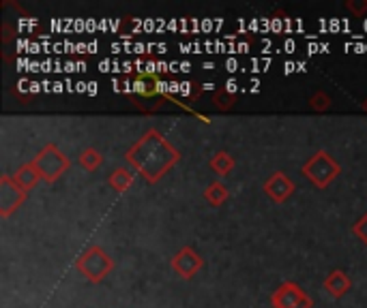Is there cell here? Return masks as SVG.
Here are the masks:
<instances>
[{
    "instance_id": "obj_2",
    "label": "cell",
    "mask_w": 367,
    "mask_h": 308,
    "mask_svg": "<svg viewBox=\"0 0 367 308\" xmlns=\"http://www.w3.org/2000/svg\"><path fill=\"white\" fill-rule=\"evenodd\" d=\"M76 270L88 280L97 285V282L105 280L112 270H114V262L112 257L97 244H90L86 246L78 257H76Z\"/></svg>"
},
{
    "instance_id": "obj_14",
    "label": "cell",
    "mask_w": 367,
    "mask_h": 308,
    "mask_svg": "<svg viewBox=\"0 0 367 308\" xmlns=\"http://www.w3.org/2000/svg\"><path fill=\"white\" fill-rule=\"evenodd\" d=\"M101 163H103V154L95 146L84 148L78 156V165L84 172H97L101 167Z\"/></svg>"
},
{
    "instance_id": "obj_13",
    "label": "cell",
    "mask_w": 367,
    "mask_h": 308,
    "mask_svg": "<svg viewBox=\"0 0 367 308\" xmlns=\"http://www.w3.org/2000/svg\"><path fill=\"white\" fill-rule=\"evenodd\" d=\"M133 180H135V176H133V172H131L129 167H117V170H114V172L108 176V184H110L117 193L129 191L131 184H133Z\"/></svg>"
},
{
    "instance_id": "obj_17",
    "label": "cell",
    "mask_w": 367,
    "mask_h": 308,
    "mask_svg": "<svg viewBox=\"0 0 367 308\" xmlns=\"http://www.w3.org/2000/svg\"><path fill=\"white\" fill-rule=\"evenodd\" d=\"M343 7H346V11H350L355 17H363L367 13V0H346Z\"/></svg>"
},
{
    "instance_id": "obj_19",
    "label": "cell",
    "mask_w": 367,
    "mask_h": 308,
    "mask_svg": "<svg viewBox=\"0 0 367 308\" xmlns=\"http://www.w3.org/2000/svg\"><path fill=\"white\" fill-rule=\"evenodd\" d=\"M148 103L140 101V103H135V107L140 109V111H157V109H162L164 107V99L162 97H155V99H146Z\"/></svg>"
},
{
    "instance_id": "obj_8",
    "label": "cell",
    "mask_w": 367,
    "mask_h": 308,
    "mask_svg": "<svg viewBox=\"0 0 367 308\" xmlns=\"http://www.w3.org/2000/svg\"><path fill=\"white\" fill-rule=\"evenodd\" d=\"M294 182L284 174V172H275V174H271L266 180H264V184H262V191H264V195L271 199V201H275V203H286L292 195H294Z\"/></svg>"
},
{
    "instance_id": "obj_1",
    "label": "cell",
    "mask_w": 367,
    "mask_h": 308,
    "mask_svg": "<svg viewBox=\"0 0 367 308\" xmlns=\"http://www.w3.org/2000/svg\"><path fill=\"white\" fill-rule=\"evenodd\" d=\"M125 158L148 184H157L168 172H172V167H176L182 154L164 137L162 131L148 129L133 141L125 152Z\"/></svg>"
},
{
    "instance_id": "obj_10",
    "label": "cell",
    "mask_w": 367,
    "mask_h": 308,
    "mask_svg": "<svg viewBox=\"0 0 367 308\" xmlns=\"http://www.w3.org/2000/svg\"><path fill=\"white\" fill-rule=\"evenodd\" d=\"M13 180H15L22 188H24L26 193L33 191V188H35L39 182H43V178H41V174H39V170H37V165H35L33 161H28V163H24V165H19L17 172L13 174Z\"/></svg>"
},
{
    "instance_id": "obj_4",
    "label": "cell",
    "mask_w": 367,
    "mask_h": 308,
    "mask_svg": "<svg viewBox=\"0 0 367 308\" xmlns=\"http://www.w3.org/2000/svg\"><path fill=\"white\" fill-rule=\"evenodd\" d=\"M339 172H341L339 163L327 150H318L316 154H311L301 167V174L316 188H327L339 176Z\"/></svg>"
},
{
    "instance_id": "obj_7",
    "label": "cell",
    "mask_w": 367,
    "mask_h": 308,
    "mask_svg": "<svg viewBox=\"0 0 367 308\" xmlns=\"http://www.w3.org/2000/svg\"><path fill=\"white\" fill-rule=\"evenodd\" d=\"M172 270L180 276V278H194L202 268H204V259L202 255L194 248V246H182L174 257H172V262H170Z\"/></svg>"
},
{
    "instance_id": "obj_9",
    "label": "cell",
    "mask_w": 367,
    "mask_h": 308,
    "mask_svg": "<svg viewBox=\"0 0 367 308\" xmlns=\"http://www.w3.org/2000/svg\"><path fill=\"white\" fill-rule=\"evenodd\" d=\"M323 287H325V291H327L333 300H341L343 296H346V293L352 289V280H350V276L343 272V270H333V272L325 278Z\"/></svg>"
},
{
    "instance_id": "obj_5",
    "label": "cell",
    "mask_w": 367,
    "mask_h": 308,
    "mask_svg": "<svg viewBox=\"0 0 367 308\" xmlns=\"http://www.w3.org/2000/svg\"><path fill=\"white\" fill-rule=\"evenodd\" d=\"M273 308H314L309 293L294 280H284L282 285L271 293Z\"/></svg>"
},
{
    "instance_id": "obj_11",
    "label": "cell",
    "mask_w": 367,
    "mask_h": 308,
    "mask_svg": "<svg viewBox=\"0 0 367 308\" xmlns=\"http://www.w3.org/2000/svg\"><path fill=\"white\" fill-rule=\"evenodd\" d=\"M202 197L206 199V203H209V206L219 208V206H223L228 201V197H230V191H228V186L223 182L215 180V182H211L209 186L204 188Z\"/></svg>"
},
{
    "instance_id": "obj_15",
    "label": "cell",
    "mask_w": 367,
    "mask_h": 308,
    "mask_svg": "<svg viewBox=\"0 0 367 308\" xmlns=\"http://www.w3.org/2000/svg\"><path fill=\"white\" fill-rule=\"evenodd\" d=\"M213 103H215V107H217L219 111H230V109L234 107V103H237V97H234V94L228 90V88H221V90L215 92Z\"/></svg>"
},
{
    "instance_id": "obj_20",
    "label": "cell",
    "mask_w": 367,
    "mask_h": 308,
    "mask_svg": "<svg viewBox=\"0 0 367 308\" xmlns=\"http://www.w3.org/2000/svg\"><path fill=\"white\" fill-rule=\"evenodd\" d=\"M361 109H363V111H365V114H367V97H365V101H363V103H361Z\"/></svg>"
},
{
    "instance_id": "obj_3",
    "label": "cell",
    "mask_w": 367,
    "mask_h": 308,
    "mask_svg": "<svg viewBox=\"0 0 367 308\" xmlns=\"http://www.w3.org/2000/svg\"><path fill=\"white\" fill-rule=\"evenodd\" d=\"M33 163L37 165L43 182H48V184L58 182L69 172V167H71V161H69V156L56 144H45L37 152Z\"/></svg>"
},
{
    "instance_id": "obj_18",
    "label": "cell",
    "mask_w": 367,
    "mask_h": 308,
    "mask_svg": "<svg viewBox=\"0 0 367 308\" xmlns=\"http://www.w3.org/2000/svg\"><path fill=\"white\" fill-rule=\"evenodd\" d=\"M352 233L357 235V238L367 246V212H365V215L352 225Z\"/></svg>"
},
{
    "instance_id": "obj_6",
    "label": "cell",
    "mask_w": 367,
    "mask_h": 308,
    "mask_svg": "<svg viewBox=\"0 0 367 308\" xmlns=\"http://www.w3.org/2000/svg\"><path fill=\"white\" fill-rule=\"evenodd\" d=\"M28 193L22 188L11 174L0 176V217L9 219L13 212L26 201Z\"/></svg>"
},
{
    "instance_id": "obj_16",
    "label": "cell",
    "mask_w": 367,
    "mask_h": 308,
    "mask_svg": "<svg viewBox=\"0 0 367 308\" xmlns=\"http://www.w3.org/2000/svg\"><path fill=\"white\" fill-rule=\"evenodd\" d=\"M331 97L325 92V90H316L311 97H309V107L314 109V111H318V114H325V111H329L331 109Z\"/></svg>"
},
{
    "instance_id": "obj_12",
    "label": "cell",
    "mask_w": 367,
    "mask_h": 308,
    "mask_svg": "<svg viewBox=\"0 0 367 308\" xmlns=\"http://www.w3.org/2000/svg\"><path fill=\"white\" fill-rule=\"evenodd\" d=\"M234 165H237L234 156H232L230 152H225V150L215 152V154L211 156V161H209V167H211L217 176H230V174L234 172Z\"/></svg>"
}]
</instances>
